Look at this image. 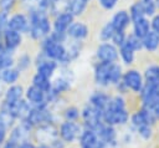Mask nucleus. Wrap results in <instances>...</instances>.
I'll use <instances>...</instances> for the list:
<instances>
[{
    "instance_id": "36",
    "label": "nucleus",
    "mask_w": 159,
    "mask_h": 148,
    "mask_svg": "<svg viewBox=\"0 0 159 148\" xmlns=\"http://www.w3.org/2000/svg\"><path fill=\"white\" fill-rule=\"evenodd\" d=\"M139 2L143 7L145 16H154L155 15V11L158 9L157 0H139Z\"/></svg>"
},
{
    "instance_id": "50",
    "label": "nucleus",
    "mask_w": 159,
    "mask_h": 148,
    "mask_svg": "<svg viewBox=\"0 0 159 148\" xmlns=\"http://www.w3.org/2000/svg\"><path fill=\"white\" fill-rule=\"evenodd\" d=\"M150 109H152V111H153V113L157 116V118H159V101H158V102H157V103H155Z\"/></svg>"
},
{
    "instance_id": "9",
    "label": "nucleus",
    "mask_w": 159,
    "mask_h": 148,
    "mask_svg": "<svg viewBox=\"0 0 159 148\" xmlns=\"http://www.w3.org/2000/svg\"><path fill=\"white\" fill-rule=\"evenodd\" d=\"M1 109L7 111L15 119L24 121L26 118V116L29 114V112L31 109V106H30V103L25 98H22L20 101H16V102H12V103H5V102H2Z\"/></svg>"
},
{
    "instance_id": "22",
    "label": "nucleus",
    "mask_w": 159,
    "mask_h": 148,
    "mask_svg": "<svg viewBox=\"0 0 159 148\" xmlns=\"http://www.w3.org/2000/svg\"><path fill=\"white\" fill-rule=\"evenodd\" d=\"M109 101H111V96H108L106 92L102 91H96L89 97V104H92L93 107L98 108L102 112L108 107Z\"/></svg>"
},
{
    "instance_id": "42",
    "label": "nucleus",
    "mask_w": 159,
    "mask_h": 148,
    "mask_svg": "<svg viewBox=\"0 0 159 148\" xmlns=\"http://www.w3.org/2000/svg\"><path fill=\"white\" fill-rule=\"evenodd\" d=\"M137 132L138 134L143 138V139H149L153 134V131H152V126L150 124H144V126H140L139 128H137Z\"/></svg>"
},
{
    "instance_id": "41",
    "label": "nucleus",
    "mask_w": 159,
    "mask_h": 148,
    "mask_svg": "<svg viewBox=\"0 0 159 148\" xmlns=\"http://www.w3.org/2000/svg\"><path fill=\"white\" fill-rule=\"evenodd\" d=\"M125 39H127L125 31H118V30H116V32H114V35H113L111 42H112L113 45H116V46L119 49V47L125 42Z\"/></svg>"
},
{
    "instance_id": "1",
    "label": "nucleus",
    "mask_w": 159,
    "mask_h": 148,
    "mask_svg": "<svg viewBox=\"0 0 159 148\" xmlns=\"http://www.w3.org/2000/svg\"><path fill=\"white\" fill-rule=\"evenodd\" d=\"M30 29L29 34L35 40H42L52 32V22L50 21L46 11L32 9L29 15Z\"/></svg>"
},
{
    "instance_id": "25",
    "label": "nucleus",
    "mask_w": 159,
    "mask_h": 148,
    "mask_svg": "<svg viewBox=\"0 0 159 148\" xmlns=\"http://www.w3.org/2000/svg\"><path fill=\"white\" fill-rule=\"evenodd\" d=\"M142 44H143V49L149 51V52H154L159 49V34L154 32V31H149L143 39H142Z\"/></svg>"
},
{
    "instance_id": "28",
    "label": "nucleus",
    "mask_w": 159,
    "mask_h": 148,
    "mask_svg": "<svg viewBox=\"0 0 159 148\" xmlns=\"http://www.w3.org/2000/svg\"><path fill=\"white\" fill-rule=\"evenodd\" d=\"M32 85L36 86L37 88H40L41 91L48 93L51 90H52V82L50 78L42 76V75H39V73H35L34 77H32Z\"/></svg>"
},
{
    "instance_id": "7",
    "label": "nucleus",
    "mask_w": 159,
    "mask_h": 148,
    "mask_svg": "<svg viewBox=\"0 0 159 148\" xmlns=\"http://www.w3.org/2000/svg\"><path fill=\"white\" fill-rule=\"evenodd\" d=\"M82 133V128L77 122L72 121H65L60 124L58 128V137L65 142V143H72L76 139L80 138Z\"/></svg>"
},
{
    "instance_id": "31",
    "label": "nucleus",
    "mask_w": 159,
    "mask_h": 148,
    "mask_svg": "<svg viewBox=\"0 0 159 148\" xmlns=\"http://www.w3.org/2000/svg\"><path fill=\"white\" fill-rule=\"evenodd\" d=\"M15 63L14 56H12V51H9L6 49H2L0 51V71L12 67Z\"/></svg>"
},
{
    "instance_id": "2",
    "label": "nucleus",
    "mask_w": 159,
    "mask_h": 148,
    "mask_svg": "<svg viewBox=\"0 0 159 148\" xmlns=\"http://www.w3.org/2000/svg\"><path fill=\"white\" fill-rule=\"evenodd\" d=\"M41 52L50 60L56 61L57 63H62L66 65L71 61L67 49L65 47L63 44L57 42L55 40H52L50 36L45 37L41 40Z\"/></svg>"
},
{
    "instance_id": "27",
    "label": "nucleus",
    "mask_w": 159,
    "mask_h": 148,
    "mask_svg": "<svg viewBox=\"0 0 159 148\" xmlns=\"http://www.w3.org/2000/svg\"><path fill=\"white\" fill-rule=\"evenodd\" d=\"M88 5V0H67L66 11L73 16H80L83 14Z\"/></svg>"
},
{
    "instance_id": "10",
    "label": "nucleus",
    "mask_w": 159,
    "mask_h": 148,
    "mask_svg": "<svg viewBox=\"0 0 159 148\" xmlns=\"http://www.w3.org/2000/svg\"><path fill=\"white\" fill-rule=\"evenodd\" d=\"M24 98L30 103L31 107H40V106H47L48 104L47 93L41 91L40 88H37L34 85H31L26 88Z\"/></svg>"
},
{
    "instance_id": "44",
    "label": "nucleus",
    "mask_w": 159,
    "mask_h": 148,
    "mask_svg": "<svg viewBox=\"0 0 159 148\" xmlns=\"http://www.w3.org/2000/svg\"><path fill=\"white\" fill-rule=\"evenodd\" d=\"M16 0H0V11H5L9 12L12 6L15 5Z\"/></svg>"
},
{
    "instance_id": "43",
    "label": "nucleus",
    "mask_w": 159,
    "mask_h": 148,
    "mask_svg": "<svg viewBox=\"0 0 159 148\" xmlns=\"http://www.w3.org/2000/svg\"><path fill=\"white\" fill-rule=\"evenodd\" d=\"M9 19H10L9 12L0 11V32L1 34L9 29Z\"/></svg>"
},
{
    "instance_id": "13",
    "label": "nucleus",
    "mask_w": 159,
    "mask_h": 148,
    "mask_svg": "<svg viewBox=\"0 0 159 148\" xmlns=\"http://www.w3.org/2000/svg\"><path fill=\"white\" fill-rule=\"evenodd\" d=\"M58 63L56 61H52L50 58H47L42 52L40 53V56L36 60V73L42 75L47 78L51 80V77L53 76L56 68H57Z\"/></svg>"
},
{
    "instance_id": "11",
    "label": "nucleus",
    "mask_w": 159,
    "mask_h": 148,
    "mask_svg": "<svg viewBox=\"0 0 159 148\" xmlns=\"http://www.w3.org/2000/svg\"><path fill=\"white\" fill-rule=\"evenodd\" d=\"M78 141H80L81 148H104L107 146L102 142V139L99 138L96 131L88 129V128L82 129V133Z\"/></svg>"
},
{
    "instance_id": "4",
    "label": "nucleus",
    "mask_w": 159,
    "mask_h": 148,
    "mask_svg": "<svg viewBox=\"0 0 159 148\" xmlns=\"http://www.w3.org/2000/svg\"><path fill=\"white\" fill-rule=\"evenodd\" d=\"M102 114H103V112L99 111L98 108L93 107L92 104L88 103L87 106H84V108L81 112V117H82L84 128L97 131L103 123Z\"/></svg>"
},
{
    "instance_id": "51",
    "label": "nucleus",
    "mask_w": 159,
    "mask_h": 148,
    "mask_svg": "<svg viewBox=\"0 0 159 148\" xmlns=\"http://www.w3.org/2000/svg\"><path fill=\"white\" fill-rule=\"evenodd\" d=\"M35 148H51V146L50 144H46V143H41V144L36 146Z\"/></svg>"
},
{
    "instance_id": "32",
    "label": "nucleus",
    "mask_w": 159,
    "mask_h": 148,
    "mask_svg": "<svg viewBox=\"0 0 159 148\" xmlns=\"http://www.w3.org/2000/svg\"><path fill=\"white\" fill-rule=\"evenodd\" d=\"M118 51H119V57H120V60H122V62L124 65H132L133 63V61H134V53L135 52L129 46H127L125 44H123L118 49Z\"/></svg>"
},
{
    "instance_id": "19",
    "label": "nucleus",
    "mask_w": 159,
    "mask_h": 148,
    "mask_svg": "<svg viewBox=\"0 0 159 148\" xmlns=\"http://www.w3.org/2000/svg\"><path fill=\"white\" fill-rule=\"evenodd\" d=\"M67 36L75 41H82L88 36V26L80 21H73L67 30Z\"/></svg>"
},
{
    "instance_id": "3",
    "label": "nucleus",
    "mask_w": 159,
    "mask_h": 148,
    "mask_svg": "<svg viewBox=\"0 0 159 148\" xmlns=\"http://www.w3.org/2000/svg\"><path fill=\"white\" fill-rule=\"evenodd\" d=\"M24 121L31 127H43L52 123V114L48 111L47 106L31 107L29 114Z\"/></svg>"
},
{
    "instance_id": "5",
    "label": "nucleus",
    "mask_w": 159,
    "mask_h": 148,
    "mask_svg": "<svg viewBox=\"0 0 159 148\" xmlns=\"http://www.w3.org/2000/svg\"><path fill=\"white\" fill-rule=\"evenodd\" d=\"M122 83L125 86L127 90H130L134 93H140L143 87H144V77L143 75L135 70V68H129L125 72H123L122 77Z\"/></svg>"
},
{
    "instance_id": "48",
    "label": "nucleus",
    "mask_w": 159,
    "mask_h": 148,
    "mask_svg": "<svg viewBox=\"0 0 159 148\" xmlns=\"http://www.w3.org/2000/svg\"><path fill=\"white\" fill-rule=\"evenodd\" d=\"M17 148H35V146L32 143H30V141H26V142H22L17 146Z\"/></svg>"
},
{
    "instance_id": "29",
    "label": "nucleus",
    "mask_w": 159,
    "mask_h": 148,
    "mask_svg": "<svg viewBox=\"0 0 159 148\" xmlns=\"http://www.w3.org/2000/svg\"><path fill=\"white\" fill-rule=\"evenodd\" d=\"M143 77L145 83H159V66L152 65L147 67Z\"/></svg>"
},
{
    "instance_id": "17",
    "label": "nucleus",
    "mask_w": 159,
    "mask_h": 148,
    "mask_svg": "<svg viewBox=\"0 0 159 148\" xmlns=\"http://www.w3.org/2000/svg\"><path fill=\"white\" fill-rule=\"evenodd\" d=\"M109 62H99L94 66V81L97 85L107 87L109 86V70H111Z\"/></svg>"
},
{
    "instance_id": "35",
    "label": "nucleus",
    "mask_w": 159,
    "mask_h": 148,
    "mask_svg": "<svg viewBox=\"0 0 159 148\" xmlns=\"http://www.w3.org/2000/svg\"><path fill=\"white\" fill-rule=\"evenodd\" d=\"M128 12H129V16H130V19H132V22L145 16V14H144V11H143V7H142V5H140L139 1H135L134 4H132Z\"/></svg>"
},
{
    "instance_id": "46",
    "label": "nucleus",
    "mask_w": 159,
    "mask_h": 148,
    "mask_svg": "<svg viewBox=\"0 0 159 148\" xmlns=\"http://www.w3.org/2000/svg\"><path fill=\"white\" fill-rule=\"evenodd\" d=\"M150 27H152V31L159 34V14H155L154 16H152Z\"/></svg>"
},
{
    "instance_id": "30",
    "label": "nucleus",
    "mask_w": 159,
    "mask_h": 148,
    "mask_svg": "<svg viewBox=\"0 0 159 148\" xmlns=\"http://www.w3.org/2000/svg\"><path fill=\"white\" fill-rule=\"evenodd\" d=\"M122 77H123L122 66L117 62H113L109 70V85H118L122 81Z\"/></svg>"
},
{
    "instance_id": "38",
    "label": "nucleus",
    "mask_w": 159,
    "mask_h": 148,
    "mask_svg": "<svg viewBox=\"0 0 159 148\" xmlns=\"http://www.w3.org/2000/svg\"><path fill=\"white\" fill-rule=\"evenodd\" d=\"M15 118L5 109H0V127L5 128L6 131L14 126Z\"/></svg>"
},
{
    "instance_id": "54",
    "label": "nucleus",
    "mask_w": 159,
    "mask_h": 148,
    "mask_svg": "<svg viewBox=\"0 0 159 148\" xmlns=\"http://www.w3.org/2000/svg\"><path fill=\"white\" fill-rule=\"evenodd\" d=\"M157 5H158V7H159V0H157Z\"/></svg>"
},
{
    "instance_id": "21",
    "label": "nucleus",
    "mask_w": 159,
    "mask_h": 148,
    "mask_svg": "<svg viewBox=\"0 0 159 148\" xmlns=\"http://www.w3.org/2000/svg\"><path fill=\"white\" fill-rule=\"evenodd\" d=\"M97 134L99 136V138L102 139V142L107 146H114L116 139H117V133L113 126L102 123V126L96 131Z\"/></svg>"
},
{
    "instance_id": "39",
    "label": "nucleus",
    "mask_w": 159,
    "mask_h": 148,
    "mask_svg": "<svg viewBox=\"0 0 159 148\" xmlns=\"http://www.w3.org/2000/svg\"><path fill=\"white\" fill-rule=\"evenodd\" d=\"M63 116L66 118V121H72V122H76L78 119V117L81 116V112L77 107L75 106H71V107H67L63 112Z\"/></svg>"
},
{
    "instance_id": "56",
    "label": "nucleus",
    "mask_w": 159,
    "mask_h": 148,
    "mask_svg": "<svg viewBox=\"0 0 159 148\" xmlns=\"http://www.w3.org/2000/svg\"><path fill=\"white\" fill-rule=\"evenodd\" d=\"M158 119H159V118H158Z\"/></svg>"
},
{
    "instance_id": "8",
    "label": "nucleus",
    "mask_w": 159,
    "mask_h": 148,
    "mask_svg": "<svg viewBox=\"0 0 159 148\" xmlns=\"http://www.w3.org/2000/svg\"><path fill=\"white\" fill-rule=\"evenodd\" d=\"M96 57L99 62H117V60L119 58L118 47L112 42H102L98 45L96 50Z\"/></svg>"
},
{
    "instance_id": "52",
    "label": "nucleus",
    "mask_w": 159,
    "mask_h": 148,
    "mask_svg": "<svg viewBox=\"0 0 159 148\" xmlns=\"http://www.w3.org/2000/svg\"><path fill=\"white\" fill-rule=\"evenodd\" d=\"M4 49V41H2V34L0 32V51Z\"/></svg>"
},
{
    "instance_id": "14",
    "label": "nucleus",
    "mask_w": 159,
    "mask_h": 148,
    "mask_svg": "<svg viewBox=\"0 0 159 148\" xmlns=\"http://www.w3.org/2000/svg\"><path fill=\"white\" fill-rule=\"evenodd\" d=\"M9 29L17 31L20 34L29 32V29H30L29 16L22 12H16V14L11 15L9 19Z\"/></svg>"
},
{
    "instance_id": "55",
    "label": "nucleus",
    "mask_w": 159,
    "mask_h": 148,
    "mask_svg": "<svg viewBox=\"0 0 159 148\" xmlns=\"http://www.w3.org/2000/svg\"><path fill=\"white\" fill-rule=\"evenodd\" d=\"M0 76H1V71H0Z\"/></svg>"
},
{
    "instance_id": "47",
    "label": "nucleus",
    "mask_w": 159,
    "mask_h": 148,
    "mask_svg": "<svg viewBox=\"0 0 159 148\" xmlns=\"http://www.w3.org/2000/svg\"><path fill=\"white\" fill-rule=\"evenodd\" d=\"M6 129L0 127V144H4L5 143V139H6Z\"/></svg>"
},
{
    "instance_id": "24",
    "label": "nucleus",
    "mask_w": 159,
    "mask_h": 148,
    "mask_svg": "<svg viewBox=\"0 0 159 148\" xmlns=\"http://www.w3.org/2000/svg\"><path fill=\"white\" fill-rule=\"evenodd\" d=\"M132 24H133V34L135 36L140 37V39H143L152 30V27H150V20L147 16H144V17H142L139 20H135Z\"/></svg>"
},
{
    "instance_id": "45",
    "label": "nucleus",
    "mask_w": 159,
    "mask_h": 148,
    "mask_svg": "<svg viewBox=\"0 0 159 148\" xmlns=\"http://www.w3.org/2000/svg\"><path fill=\"white\" fill-rule=\"evenodd\" d=\"M98 2H99V5H101L103 9H106V10H112V9L116 7L118 0H98Z\"/></svg>"
},
{
    "instance_id": "12",
    "label": "nucleus",
    "mask_w": 159,
    "mask_h": 148,
    "mask_svg": "<svg viewBox=\"0 0 159 148\" xmlns=\"http://www.w3.org/2000/svg\"><path fill=\"white\" fill-rule=\"evenodd\" d=\"M139 95L143 107L152 108L159 101V83H144V87Z\"/></svg>"
},
{
    "instance_id": "40",
    "label": "nucleus",
    "mask_w": 159,
    "mask_h": 148,
    "mask_svg": "<svg viewBox=\"0 0 159 148\" xmlns=\"http://www.w3.org/2000/svg\"><path fill=\"white\" fill-rule=\"evenodd\" d=\"M31 65V57L27 55V53H22L19 56L17 61H16V67L20 70V71H24L26 68H29Z\"/></svg>"
},
{
    "instance_id": "53",
    "label": "nucleus",
    "mask_w": 159,
    "mask_h": 148,
    "mask_svg": "<svg viewBox=\"0 0 159 148\" xmlns=\"http://www.w3.org/2000/svg\"><path fill=\"white\" fill-rule=\"evenodd\" d=\"M2 91H4V90H2V86H1V85H0V96H1V95H2Z\"/></svg>"
},
{
    "instance_id": "34",
    "label": "nucleus",
    "mask_w": 159,
    "mask_h": 148,
    "mask_svg": "<svg viewBox=\"0 0 159 148\" xmlns=\"http://www.w3.org/2000/svg\"><path fill=\"white\" fill-rule=\"evenodd\" d=\"M114 32H116V29L113 27L111 21H108L107 24H104L102 26V29L99 31V39L102 40V42H111Z\"/></svg>"
},
{
    "instance_id": "18",
    "label": "nucleus",
    "mask_w": 159,
    "mask_h": 148,
    "mask_svg": "<svg viewBox=\"0 0 159 148\" xmlns=\"http://www.w3.org/2000/svg\"><path fill=\"white\" fill-rule=\"evenodd\" d=\"M2 41H4V49H6L9 51H14L21 45L22 34L7 29L6 31L2 32Z\"/></svg>"
},
{
    "instance_id": "6",
    "label": "nucleus",
    "mask_w": 159,
    "mask_h": 148,
    "mask_svg": "<svg viewBox=\"0 0 159 148\" xmlns=\"http://www.w3.org/2000/svg\"><path fill=\"white\" fill-rule=\"evenodd\" d=\"M103 123L109 126H123L129 121V112L127 108H106L102 114Z\"/></svg>"
},
{
    "instance_id": "20",
    "label": "nucleus",
    "mask_w": 159,
    "mask_h": 148,
    "mask_svg": "<svg viewBox=\"0 0 159 148\" xmlns=\"http://www.w3.org/2000/svg\"><path fill=\"white\" fill-rule=\"evenodd\" d=\"M111 24L113 27L118 31H125V29L132 24V19L129 16V12L127 10H119L117 11L111 20Z\"/></svg>"
},
{
    "instance_id": "33",
    "label": "nucleus",
    "mask_w": 159,
    "mask_h": 148,
    "mask_svg": "<svg viewBox=\"0 0 159 148\" xmlns=\"http://www.w3.org/2000/svg\"><path fill=\"white\" fill-rule=\"evenodd\" d=\"M70 87H71V81H70V78H66V77H63V76L58 77L55 82H52V91H55L57 95H60V93L67 91Z\"/></svg>"
},
{
    "instance_id": "23",
    "label": "nucleus",
    "mask_w": 159,
    "mask_h": 148,
    "mask_svg": "<svg viewBox=\"0 0 159 148\" xmlns=\"http://www.w3.org/2000/svg\"><path fill=\"white\" fill-rule=\"evenodd\" d=\"M25 91L21 85H11L5 92H4V102L5 103H12L16 101H20L24 98Z\"/></svg>"
},
{
    "instance_id": "15",
    "label": "nucleus",
    "mask_w": 159,
    "mask_h": 148,
    "mask_svg": "<svg viewBox=\"0 0 159 148\" xmlns=\"http://www.w3.org/2000/svg\"><path fill=\"white\" fill-rule=\"evenodd\" d=\"M75 21V16L71 15L68 11H61L60 14L56 15L53 22H52V31L56 32H63L66 34L68 27L72 25V22Z\"/></svg>"
},
{
    "instance_id": "26",
    "label": "nucleus",
    "mask_w": 159,
    "mask_h": 148,
    "mask_svg": "<svg viewBox=\"0 0 159 148\" xmlns=\"http://www.w3.org/2000/svg\"><path fill=\"white\" fill-rule=\"evenodd\" d=\"M20 73L21 71L16 67V66H12V67H9V68H5L1 71V76H0V80L6 83V85H15L20 77Z\"/></svg>"
},
{
    "instance_id": "49",
    "label": "nucleus",
    "mask_w": 159,
    "mask_h": 148,
    "mask_svg": "<svg viewBox=\"0 0 159 148\" xmlns=\"http://www.w3.org/2000/svg\"><path fill=\"white\" fill-rule=\"evenodd\" d=\"M17 146L19 144H16L15 142H12V141H7V142H5L4 143V146H2V148H17Z\"/></svg>"
},
{
    "instance_id": "37",
    "label": "nucleus",
    "mask_w": 159,
    "mask_h": 148,
    "mask_svg": "<svg viewBox=\"0 0 159 148\" xmlns=\"http://www.w3.org/2000/svg\"><path fill=\"white\" fill-rule=\"evenodd\" d=\"M127 46H129L134 52L138 51V50H142L143 49V44H142V39L135 36L133 32L127 35V39H125V42H124Z\"/></svg>"
},
{
    "instance_id": "16",
    "label": "nucleus",
    "mask_w": 159,
    "mask_h": 148,
    "mask_svg": "<svg viewBox=\"0 0 159 148\" xmlns=\"http://www.w3.org/2000/svg\"><path fill=\"white\" fill-rule=\"evenodd\" d=\"M31 126H29L25 121H21L20 124L15 126L12 129H11V133H10V141L15 142L16 144H20L22 142H26L29 141V137H30V133H31Z\"/></svg>"
}]
</instances>
